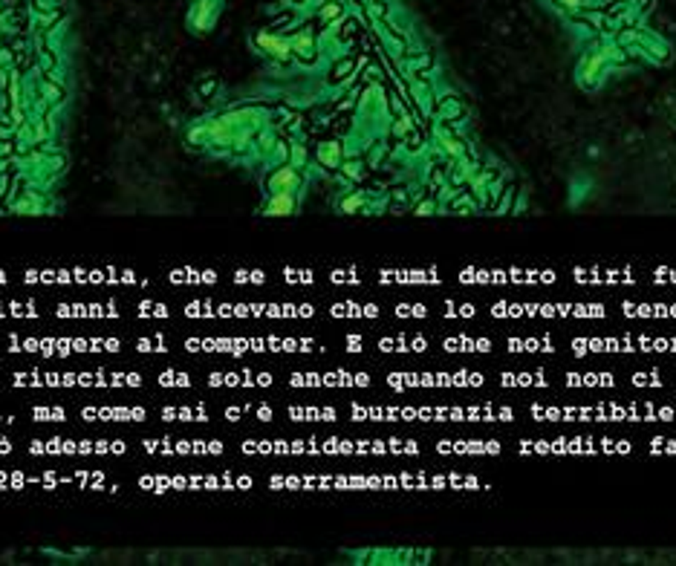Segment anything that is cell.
Instances as JSON below:
<instances>
[{
	"instance_id": "6da1fadb",
	"label": "cell",
	"mask_w": 676,
	"mask_h": 566,
	"mask_svg": "<svg viewBox=\"0 0 676 566\" xmlns=\"http://www.w3.org/2000/svg\"><path fill=\"white\" fill-rule=\"evenodd\" d=\"M607 70H610L607 55H604L602 44H595L592 49H587L581 55V61H578V67H575V81H578V87H584V90H595L598 84L604 81Z\"/></svg>"
},
{
	"instance_id": "7a4b0ae2",
	"label": "cell",
	"mask_w": 676,
	"mask_h": 566,
	"mask_svg": "<svg viewBox=\"0 0 676 566\" xmlns=\"http://www.w3.org/2000/svg\"><path fill=\"white\" fill-rule=\"evenodd\" d=\"M255 47L275 64H292L295 55H292V44H289V35H281L275 29H260L255 35Z\"/></svg>"
},
{
	"instance_id": "3957f363",
	"label": "cell",
	"mask_w": 676,
	"mask_h": 566,
	"mask_svg": "<svg viewBox=\"0 0 676 566\" xmlns=\"http://www.w3.org/2000/svg\"><path fill=\"white\" fill-rule=\"evenodd\" d=\"M431 145H434L442 156H446L448 162L459 159L462 153H469V145L462 142V136H457V130H454L451 125L437 122V119H434V125H431Z\"/></svg>"
},
{
	"instance_id": "277c9868",
	"label": "cell",
	"mask_w": 676,
	"mask_h": 566,
	"mask_svg": "<svg viewBox=\"0 0 676 566\" xmlns=\"http://www.w3.org/2000/svg\"><path fill=\"white\" fill-rule=\"evenodd\" d=\"M289 44H292V55L295 61L304 64V67H313L321 55V47H318V32L313 26H298L289 35Z\"/></svg>"
},
{
	"instance_id": "5b68a950",
	"label": "cell",
	"mask_w": 676,
	"mask_h": 566,
	"mask_svg": "<svg viewBox=\"0 0 676 566\" xmlns=\"http://www.w3.org/2000/svg\"><path fill=\"white\" fill-rule=\"evenodd\" d=\"M304 188V171L289 165V162H281L272 173L266 177V191L275 194V191H283V194H298Z\"/></svg>"
},
{
	"instance_id": "8992f818",
	"label": "cell",
	"mask_w": 676,
	"mask_h": 566,
	"mask_svg": "<svg viewBox=\"0 0 676 566\" xmlns=\"http://www.w3.org/2000/svg\"><path fill=\"white\" fill-rule=\"evenodd\" d=\"M217 15H220V0H194L188 12V26L200 35L211 32L217 24Z\"/></svg>"
},
{
	"instance_id": "52a82bcc",
	"label": "cell",
	"mask_w": 676,
	"mask_h": 566,
	"mask_svg": "<svg viewBox=\"0 0 676 566\" xmlns=\"http://www.w3.org/2000/svg\"><path fill=\"white\" fill-rule=\"evenodd\" d=\"M431 119L446 122V125L457 127L462 119H466V104H462V99H459V95H454V93H451V95H437Z\"/></svg>"
},
{
	"instance_id": "ba28073f",
	"label": "cell",
	"mask_w": 676,
	"mask_h": 566,
	"mask_svg": "<svg viewBox=\"0 0 676 566\" xmlns=\"http://www.w3.org/2000/svg\"><path fill=\"white\" fill-rule=\"evenodd\" d=\"M359 70H361V61L356 55H341L338 61L330 67V75H327V84H333V87H347V84H353L356 78H359Z\"/></svg>"
},
{
	"instance_id": "9c48e42d",
	"label": "cell",
	"mask_w": 676,
	"mask_h": 566,
	"mask_svg": "<svg viewBox=\"0 0 676 566\" xmlns=\"http://www.w3.org/2000/svg\"><path fill=\"white\" fill-rule=\"evenodd\" d=\"M295 211H298V194H283V191L269 194L260 208L263 217H292Z\"/></svg>"
},
{
	"instance_id": "30bf717a",
	"label": "cell",
	"mask_w": 676,
	"mask_h": 566,
	"mask_svg": "<svg viewBox=\"0 0 676 566\" xmlns=\"http://www.w3.org/2000/svg\"><path fill=\"white\" fill-rule=\"evenodd\" d=\"M344 156H347V150H344V145H341L338 139H324V142H318V148H315V162H318L324 171H330V173H336V171L341 168Z\"/></svg>"
},
{
	"instance_id": "8fae6325",
	"label": "cell",
	"mask_w": 676,
	"mask_h": 566,
	"mask_svg": "<svg viewBox=\"0 0 676 566\" xmlns=\"http://www.w3.org/2000/svg\"><path fill=\"white\" fill-rule=\"evenodd\" d=\"M367 171H370V168H367V159H364L361 153H347L344 162H341V168L336 173H338L344 182H361L367 177Z\"/></svg>"
},
{
	"instance_id": "7c38bea8",
	"label": "cell",
	"mask_w": 676,
	"mask_h": 566,
	"mask_svg": "<svg viewBox=\"0 0 676 566\" xmlns=\"http://www.w3.org/2000/svg\"><path fill=\"white\" fill-rule=\"evenodd\" d=\"M639 47L647 52V58H650V61H656V64H665L668 58H670V44L662 41V38L656 35V32H642L639 35Z\"/></svg>"
},
{
	"instance_id": "4fadbf2b",
	"label": "cell",
	"mask_w": 676,
	"mask_h": 566,
	"mask_svg": "<svg viewBox=\"0 0 676 566\" xmlns=\"http://www.w3.org/2000/svg\"><path fill=\"white\" fill-rule=\"evenodd\" d=\"M12 211H15V214H44V211H52V205L47 203L44 194H38V191H24L21 197H17V200L12 203Z\"/></svg>"
},
{
	"instance_id": "5bb4252c",
	"label": "cell",
	"mask_w": 676,
	"mask_h": 566,
	"mask_svg": "<svg viewBox=\"0 0 676 566\" xmlns=\"http://www.w3.org/2000/svg\"><path fill=\"white\" fill-rule=\"evenodd\" d=\"M341 214H370V194L367 191H347L338 200Z\"/></svg>"
},
{
	"instance_id": "9a60e30c",
	"label": "cell",
	"mask_w": 676,
	"mask_h": 566,
	"mask_svg": "<svg viewBox=\"0 0 676 566\" xmlns=\"http://www.w3.org/2000/svg\"><path fill=\"white\" fill-rule=\"evenodd\" d=\"M347 15V9H344V3L341 0H321V6H318V15H315V21L324 26V29H333L341 17Z\"/></svg>"
},
{
	"instance_id": "2e32d148",
	"label": "cell",
	"mask_w": 676,
	"mask_h": 566,
	"mask_svg": "<svg viewBox=\"0 0 676 566\" xmlns=\"http://www.w3.org/2000/svg\"><path fill=\"white\" fill-rule=\"evenodd\" d=\"M414 130H416V116L411 110H404L399 116H391V139L393 142H402L404 136L414 133Z\"/></svg>"
},
{
	"instance_id": "e0dca14e",
	"label": "cell",
	"mask_w": 676,
	"mask_h": 566,
	"mask_svg": "<svg viewBox=\"0 0 676 566\" xmlns=\"http://www.w3.org/2000/svg\"><path fill=\"white\" fill-rule=\"evenodd\" d=\"M61 21H64V12H61V9H49V6L38 9V32L49 35L52 29L61 26Z\"/></svg>"
},
{
	"instance_id": "ac0fdd59",
	"label": "cell",
	"mask_w": 676,
	"mask_h": 566,
	"mask_svg": "<svg viewBox=\"0 0 676 566\" xmlns=\"http://www.w3.org/2000/svg\"><path fill=\"white\" fill-rule=\"evenodd\" d=\"M446 208H448L451 214H471V211H480V203L474 200V194H471V191H462V188H459V191H457V197H454Z\"/></svg>"
},
{
	"instance_id": "d6986e66",
	"label": "cell",
	"mask_w": 676,
	"mask_h": 566,
	"mask_svg": "<svg viewBox=\"0 0 676 566\" xmlns=\"http://www.w3.org/2000/svg\"><path fill=\"white\" fill-rule=\"evenodd\" d=\"M411 208H414L416 217H431V214L442 211V203L434 197V194H425V197H419L416 203H411Z\"/></svg>"
},
{
	"instance_id": "ffe728a7",
	"label": "cell",
	"mask_w": 676,
	"mask_h": 566,
	"mask_svg": "<svg viewBox=\"0 0 676 566\" xmlns=\"http://www.w3.org/2000/svg\"><path fill=\"white\" fill-rule=\"evenodd\" d=\"M185 139H188V145H194V148H208V125H205V119H200V122H194L188 130H185Z\"/></svg>"
},
{
	"instance_id": "44dd1931",
	"label": "cell",
	"mask_w": 676,
	"mask_h": 566,
	"mask_svg": "<svg viewBox=\"0 0 676 566\" xmlns=\"http://www.w3.org/2000/svg\"><path fill=\"white\" fill-rule=\"evenodd\" d=\"M388 153H391V145H384V142H373V145H367V168H382V162L388 159Z\"/></svg>"
},
{
	"instance_id": "7402d4cb",
	"label": "cell",
	"mask_w": 676,
	"mask_h": 566,
	"mask_svg": "<svg viewBox=\"0 0 676 566\" xmlns=\"http://www.w3.org/2000/svg\"><path fill=\"white\" fill-rule=\"evenodd\" d=\"M286 162L304 171L306 165H310V150H306V145H301V142H289V156H286Z\"/></svg>"
},
{
	"instance_id": "603a6c76",
	"label": "cell",
	"mask_w": 676,
	"mask_h": 566,
	"mask_svg": "<svg viewBox=\"0 0 676 566\" xmlns=\"http://www.w3.org/2000/svg\"><path fill=\"white\" fill-rule=\"evenodd\" d=\"M359 78H361V84H384V70L379 64H364L359 70Z\"/></svg>"
},
{
	"instance_id": "cb8c5ba5",
	"label": "cell",
	"mask_w": 676,
	"mask_h": 566,
	"mask_svg": "<svg viewBox=\"0 0 676 566\" xmlns=\"http://www.w3.org/2000/svg\"><path fill=\"white\" fill-rule=\"evenodd\" d=\"M84 416H113V419H145V411H84Z\"/></svg>"
},
{
	"instance_id": "d4e9b609",
	"label": "cell",
	"mask_w": 676,
	"mask_h": 566,
	"mask_svg": "<svg viewBox=\"0 0 676 566\" xmlns=\"http://www.w3.org/2000/svg\"><path fill=\"white\" fill-rule=\"evenodd\" d=\"M399 145H404V150H408V153H422V150H425V139H422L419 127H416L414 133H408V136H404V139H402Z\"/></svg>"
},
{
	"instance_id": "484cf974",
	"label": "cell",
	"mask_w": 676,
	"mask_h": 566,
	"mask_svg": "<svg viewBox=\"0 0 676 566\" xmlns=\"http://www.w3.org/2000/svg\"><path fill=\"white\" fill-rule=\"evenodd\" d=\"M555 3H558V6H561L564 12H569V15H575L578 9H581V6H584V0H555Z\"/></svg>"
},
{
	"instance_id": "4316f807",
	"label": "cell",
	"mask_w": 676,
	"mask_h": 566,
	"mask_svg": "<svg viewBox=\"0 0 676 566\" xmlns=\"http://www.w3.org/2000/svg\"><path fill=\"white\" fill-rule=\"evenodd\" d=\"M214 90H217V81H214V78H208V81L200 84V95H205V99H208V95L214 93Z\"/></svg>"
},
{
	"instance_id": "83f0119b",
	"label": "cell",
	"mask_w": 676,
	"mask_h": 566,
	"mask_svg": "<svg viewBox=\"0 0 676 566\" xmlns=\"http://www.w3.org/2000/svg\"><path fill=\"white\" fill-rule=\"evenodd\" d=\"M289 3H292V6H304V3H306V0H289Z\"/></svg>"
},
{
	"instance_id": "f1b7e54d",
	"label": "cell",
	"mask_w": 676,
	"mask_h": 566,
	"mask_svg": "<svg viewBox=\"0 0 676 566\" xmlns=\"http://www.w3.org/2000/svg\"><path fill=\"white\" fill-rule=\"evenodd\" d=\"M0 136H9V127H3V125H0Z\"/></svg>"
}]
</instances>
